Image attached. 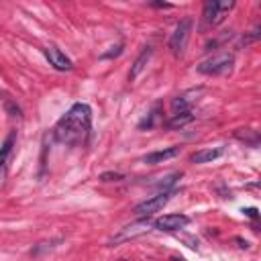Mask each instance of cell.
<instances>
[{"label": "cell", "mask_w": 261, "mask_h": 261, "mask_svg": "<svg viewBox=\"0 0 261 261\" xmlns=\"http://www.w3.org/2000/svg\"><path fill=\"white\" fill-rule=\"evenodd\" d=\"M92 128V108L86 102H75L55 124L57 141L65 145H80Z\"/></svg>", "instance_id": "cell-1"}, {"label": "cell", "mask_w": 261, "mask_h": 261, "mask_svg": "<svg viewBox=\"0 0 261 261\" xmlns=\"http://www.w3.org/2000/svg\"><path fill=\"white\" fill-rule=\"evenodd\" d=\"M230 67H232V55L218 53V55H212L206 61H202L198 65V71L204 75H220V73L230 71Z\"/></svg>", "instance_id": "cell-2"}, {"label": "cell", "mask_w": 261, "mask_h": 261, "mask_svg": "<svg viewBox=\"0 0 261 261\" xmlns=\"http://www.w3.org/2000/svg\"><path fill=\"white\" fill-rule=\"evenodd\" d=\"M190 33H192V18L186 16L175 24V29H173V33L169 37V49H171L173 55H181L184 53L186 43L190 39Z\"/></svg>", "instance_id": "cell-3"}, {"label": "cell", "mask_w": 261, "mask_h": 261, "mask_svg": "<svg viewBox=\"0 0 261 261\" xmlns=\"http://www.w3.org/2000/svg\"><path fill=\"white\" fill-rule=\"evenodd\" d=\"M171 196H173V192H169V190H163V192H159V194H155V196H151L149 200H145V202H141V204H137L135 206V214H139V216H149V214H155V212H159L169 200H171Z\"/></svg>", "instance_id": "cell-4"}, {"label": "cell", "mask_w": 261, "mask_h": 261, "mask_svg": "<svg viewBox=\"0 0 261 261\" xmlns=\"http://www.w3.org/2000/svg\"><path fill=\"white\" fill-rule=\"evenodd\" d=\"M232 6H234V2H206L204 4V14H202L204 16V22L208 27L220 24Z\"/></svg>", "instance_id": "cell-5"}, {"label": "cell", "mask_w": 261, "mask_h": 261, "mask_svg": "<svg viewBox=\"0 0 261 261\" xmlns=\"http://www.w3.org/2000/svg\"><path fill=\"white\" fill-rule=\"evenodd\" d=\"M190 224V218L186 214H165L161 218H157L153 222V228L157 230H165V232H173V230H179L184 226Z\"/></svg>", "instance_id": "cell-6"}, {"label": "cell", "mask_w": 261, "mask_h": 261, "mask_svg": "<svg viewBox=\"0 0 261 261\" xmlns=\"http://www.w3.org/2000/svg\"><path fill=\"white\" fill-rule=\"evenodd\" d=\"M43 53H45L47 61H49L55 69H59V71H69V69L73 67L71 59H69L63 51H59L57 47H45V49H43Z\"/></svg>", "instance_id": "cell-7"}, {"label": "cell", "mask_w": 261, "mask_h": 261, "mask_svg": "<svg viewBox=\"0 0 261 261\" xmlns=\"http://www.w3.org/2000/svg\"><path fill=\"white\" fill-rule=\"evenodd\" d=\"M14 139H16V133L12 130V133L6 137V141L2 143V147H0V184H2L4 177H6V167H8V161H10V155H12Z\"/></svg>", "instance_id": "cell-8"}, {"label": "cell", "mask_w": 261, "mask_h": 261, "mask_svg": "<svg viewBox=\"0 0 261 261\" xmlns=\"http://www.w3.org/2000/svg\"><path fill=\"white\" fill-rule=\"evenodd\" d=\"M179 155V147H167V149H161V151H153V153H147L143 157V163L147 165H157V163H163L167 159H173Z\"/></svg>", "instance_id": "cell-9"}, {"label": "cell", "mask_w": 261, "mask_h": 261, "mask_svg": "<svg viewBox=\"0 0 261 261\" xmlns=\"http://www.w3.org/2000/svg\"><path fill=\"white\" fill-rule=\"evenodd\" d=\"M222 153H224L222 147H216V149H200V151H196L190 159H192V163H210V161L218 159Z\"/></svg>", "instance_id": "cell-10"}, {"label": "cell", "mask_w": 261, "mask_h": 261, "mask_svg": "<svg viewBox=\"0 0 261 261\" xmlns=\"http://www.w3.org/2000/svg\"><path fill=\"white\" fill-rule=\"evenodd\" d=\"M147 230V222H135V224H130V226H124L114 239H112V243H120V241H126V239H130V237H137V234H141V232H145Z\"/></svg>", "instance_id": "cell-11"}, {"label": "cell", "mask_w": 261, "mask_h": 261, "mask_svg": "<svg viewBox=\"0 0 261 261\" xmlns=\"http://www.w3.org/2000/svg\"><path fill=\"white\" fill-rule=\"evenodd\" d=\"M151 55H153V49H151V47H145V49L141 51V55L135 59V63H133V67H130V80H135V77L145 69V65H147V61L151 59Z\"/></svg>", "instance_id": "cell-12"}, {"label": "cell", "mask_w": 261, "mask_h": 261, "mask_svg": "<svg viewBox=\"0 0 261 261\" xmlns=\"http://www.w3.org/2000/svg\"><path fill=\"white\" fill-rule=\"evenodd\" d=\"M192 120H194L192 110H184V112H173L171 118H169L165 124H167V128H181V126H186V124L192 122Z\"/></svg>", "instance_id": "cell-13"}, {"label": "cell", "mask_w": 261, "mask_h": 261, "mask_svg": "<svg viewBox=\"0 0 261 261\" xmlns=\"http://www.w3.org/2000/svg\"><path fill=\"white\" fill-rule=\"evenodd\" d=\"M159 118H161V104L157 102V104L149 110V114L139 122V128H141V130H145V128H153V126L157 124V120H159Z\"/></svg>", "instance_id": "cell-14"}, {"label": "cell", "mask_w": 261, "mask_h": 261, "mask_svg": "<svg viewBox=\"0 0 261 261\" xmlns=\"http://www.w3.org/2000/svg\"><path fill=\"white\" fill-rule=\"evenodd\" d=\"M234 137L239 141H243L245 145H251V147H257L259 145V133L253 130V128H237L234 130Z\"/></svg>", "instance_id": "cell-15"}, {"label": "cell", "mask_w": 261, "mask_h": 261, "mask_svg": "<svg viewBox=\"0 0 261 261\" xmlns=\"http://www.w3.org/2000/svg\"><path fill=\"white\" fill-rule=\"evenodd\" d=\"M124 179V173H118V171H106L100 175V181H120Z\"/></svg>", "instance_id": "cell-16"}, {"label": "cell", "mask_w": 261, "mask_h": 261, "mask_svg": "<svg viewBox=\"0 0 261 261\" xmlns=\"http://www.w3.org/2000/svg\"><path fill=\"white\" fill-rule=\"evenodd\" d=\"M4 108H6L8 112H10V116H16V118H20V116H22V112H20V108H18L16 104H12L10 100H6V102H4Z\"/></svg>", "instance_id": "cell-17"}, {"label": "cell", "mask_w": 261, "mask_h": 261, "mask_svg": "<svg viewBox=\"0 0 261 261\" xmlns=\"http://www.w3.org/2000/svg\"><path fill=\"white\" fill-rule=\"evenodd\" d=\"M120 53H122V45H116V47H112V51L104 53L102 57H116V55H120Z\"/></svg>", "instance_id": "cell-18"}, {"label": "cell", "mask_w": 261, "mask_h": 261, "mask_svg": "<svg viewBox=\"0 0 261 261\" xmlns=\"http://www.w3.org/2000/svg\"><path fill=\"white\" fill-rule=\"evenodd\" d=\"M243 214H247L249 218H257L259 216V210L257 208H243Z\"/></svg>", "instance_id": "cell-19"}, {"label": "cell", "mask_w": 261, "mask_h": 261, "mask_svg": "<svg viewBox=\"0 0 261 261\" xmlns=\"http://www.w3.org/2000/svg\"><path fill=\"white\" fill-rule=\"evenodd\" d=\"M151 4L157 8H171V4H165V2H151Z\"/></svg>", "instance_id": "cell-20"}, {"label": "cell", "mask_w": 261, "mask_h": 261, "mask_svg": "<svg viewBox=\"0 0 261 261\" xmlns=\"http://www.w3.org/2000/svg\"><path fill=\"white\" fill-rule=\"evenodd\" d=\"M171 261H186V259H181V257H171Z\"/></svg>", "instance_id": "cell-21"}]
</instances>
